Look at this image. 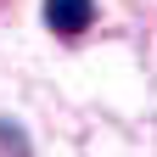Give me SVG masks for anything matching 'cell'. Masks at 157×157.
I'll return each mask as SVG.
<instances>
[{
	"mask_svg": "<svg viewBox=\"0 0 157 157\" xmlns=\"http://www.w3.org/2000/svg\"><path fill=\"white\" fill-rule=\"evenodd\" d=\"M95 23V0H45V28L62 34V39H78Z\"/></svg>",
	"mask_w": 157,
	"mask_h": 157,
	"instance_id": "6da1fadb",
	"label": "cell"
}]
</instances>
